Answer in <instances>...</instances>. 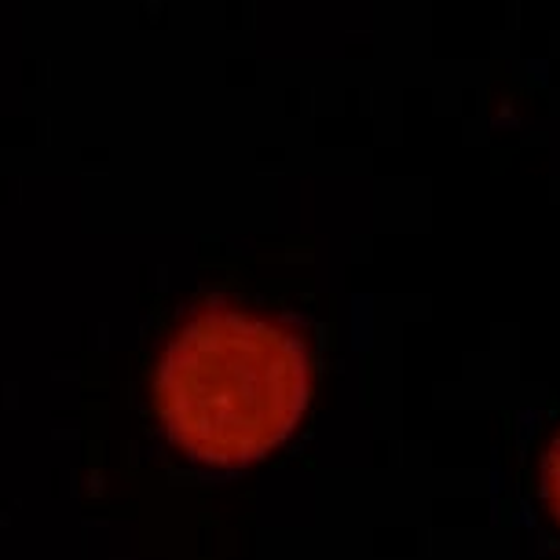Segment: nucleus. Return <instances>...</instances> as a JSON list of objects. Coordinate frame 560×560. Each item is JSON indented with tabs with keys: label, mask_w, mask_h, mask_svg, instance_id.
I'll return each mask as SVG.
<instances>
[{
	"label": "nucleus",
	"mask_w": 560,
	"mask_h": 560,
	"mask_svg": "<svg viewBox=\"0 0 560 560\" xmlns=\"http://www.w3.org/2000/svg\"><path fill=\"white\" fill-rule=\"evenodd\" d=\"M546 488H549V502H553V510L560 516V440L553 454H549V469H546Z\"/></svg>",
	"instance_id": "nucleus-2"
},
{
	"label": "nucleus",
	"mask_w": 560,
	"mask_h": 560,
	"mask_svg": "<svg viewBox=\"0 0 560 560\" xmlns=\"http://www.w3.org/2000/svg\"><path fill=\"white\" fill-rule=\"evenodd\" d=\"M312 359L290 323L202 304L168 337L154 374V407L179 451L206 465H249L301 425Z\"/></svg>",
	"instance_id": "nucleus-1"
}]
</instances>
